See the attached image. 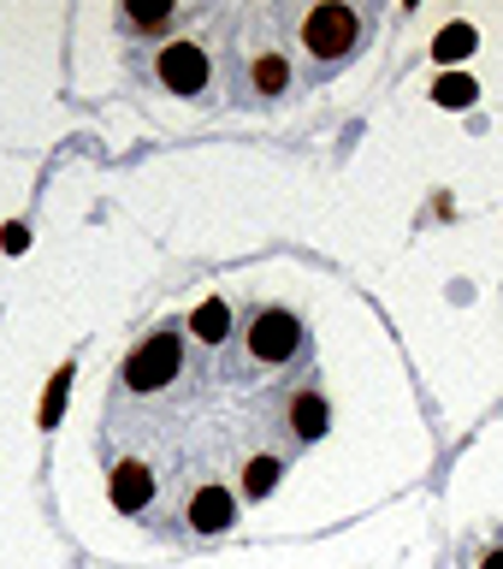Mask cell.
Returning <instances> with one entry per match:
<instances>
[{"label":"cell","mask_w":503,"mask_h":569,"mask_svg":"<svg viewBox=\"0 0 503 569\" xmlns=\"http://www.w3.org/2000/svg\"><path fill=\"white\" fill-rule=\"evenodd\" d=\"M368 42V12L355 7H302V60H309V78H332V71H344L355 53Z\"/></svg>","instance_id":"obj_2"},{"label":"cell","mask_w":503,"mask_h":569,"mask_svg":"<svg viewBox=\"0 0 503 569\" xmlns=\"http://www.w3.org/2000/svg\"><path fill=\"white\" fill-rule=\"evenodd\" d=\"M480 569H503V546H497V551H486V563H480Z\"/></svg>","instance_id":"obj_4"},{"label":"cell","mask_w":503,"mask_h":569,"mask_svg":"<svg viewBox=\"0 0 503 569\" xmlns=\"http://www.w3.org/2000/svg\"><path fill=\"white\" fill-rule=\"evenodd\" d=\"M469 48H474V30H469V24H456V30L439 36V53H444V60H462Z\"/></svg>","instance_id":"obj_3"},{"label":"cell","mask_w":503,"mask_h":569,"mask_svg":"<svg viewBox=\"0 0 503 569\" xmlns=\"http://www.w3.org/2000/svg\"><path fill=\"white\" fill-rule=\"evenodd\" d=\"M326 433L309 327L279 302L202 297L119 368L101 421L107 498L137 522L225 533Z\"/></svg>","instance_id":"obj_1"}]
</instances>
